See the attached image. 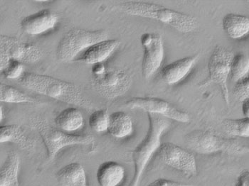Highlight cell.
Returning <instances> with one entry per match:
<instances>
[{"label": "cell", "instance_id": "obj_1", "mask_svg": "<svg viewBox=\"0 0 249 186\" xmlns=\"http://www.w3.org/2000/svg\"><path fill=\"white\" fill-rule=\"evenodd\" d=\"M18 82L29 90L61 102L88 110L93 109L91 101L84 95L78 86L72 83L49 75L34 73H24L23 76L18 80Z\"/></svg>", "mask_w": 249, "mask_h": 186}, {"label": "cell", "instance_id": "obj_2", "mask_svg": "<svg viewBox=\"0 0 249 186\" xmlns=\"http://www.w3.org/2000/svg\"><path fill=\"white\" fill-rule=\"evenodd\" d=\"M115 7L127 15L159 21L181 33H191L198 27L197 20L192 15L153 3L128 0L121 1Z\"/></svg>", "mask_w": 249, "mask_h": 186}, {"label": "cell", "instance_id": "obj_3", "mask_svg": "<svg viewBox=\"0 0 249 186\" xmlns=\"http://www.w3.org/2000/svg\"><path fill=\"white\" fill-rule=\"evenodd\" d=\"M149 130L145 138L133 152L134 174L128 186H139L144 169L150 162L154 153L160 149L163 134L170 127L168 119L160 115L147 114Z\"/></svg>", "mask_w": 249, "mask_h": 186}, {"label": "cell", "instance_id": "obj_4", "mask_svg": "<svg viewBox=\"0 0 249 186\" xmlns=\"http://www.w3.org/2000/svg\"><path fill=\"white\" fill-rule=\"evenodd\" d=\"M31 126L37 130L47 149V158L52 161L61 149L69 146L87 145L94 141L92 135H76L52 127L41 115L32 116L29 119Z\"/></svg>", "mask_w": 249, "mask_h": 186}, {"label": "cell", "instance_id": "obj_5", "mask_svg": "<svg viewBox=\"0 0 249 186\" xmlns=\"http://www.w3.org/2000/svg\"><path fill=\"white\" fill-rule=\"evenodd\" d=\"M185 142L189 148L200 154H213L218 152L231 155L249 153V147L243 145L237 140L221 137L210 130L192 131L186 135Z\"/></svg>", "mask_w": 249, "mask_h": 186}, {"label": "cell", "instance_id": "obj_6", "mask_svg": "<svg viewBox=\"0 0 249 186\" xmlns=\"http://www.w3.org/2000/svg\"><path fill=\"white\" fill-rule=\"evenodd\" d=\"M107 37L108 33L104 29H71L60 40L56 56L60 61L70 62L83 51H87L97 43L107 40Z\"/></svg>", "mask_w": 249, "mask_h": 186}, {"label": "cell", "instance_id": "obj_7", "mask_svg": "<svg viewBox=\"0 0 249 186\" xmlns=\"http://www.w3.org/2000/svg\"><path fill=\"white\" fill-rule=\"evenodd\" d=\"M234 53L227 48L217 45L209 58L207 69L208 78L204 85L213 83L217 85L226 104H230L228 79L230 78L231 64Z\"/></svg>", "mask_w": 249, "mask_h": 186}, {"label": "cell", "instance_id": "obj_8", "mask_svg": "<svg viewBox=\"0 0 249 186\" xmlns=\"http://www.w3.org/2000/svg\"><path fill=\"white\" fill-rule=\"evenodd\" d=\"M0 43L1 72L5 68L10 60L34 64L42 58V50L35 44H29L18 38L7 36H1Z\"/></svg>", "mask_w": 249, "mask_h": 186}, {"label": "cell", "instance_id": "obj_9", "mask_svg": "<svg viewBox=\"0 0 249 186\" xmlns=\"http://www.w3.org/2000/svg\"><path fill=\"white\" fill-rule=\"evenodd\" d=\"M126 106L131 110H142L147 114L160 115L167 119L180 123L190 122V115L177 108L171 103L155 97H136L129 100Z\"/></svg>", "mask_w": 249, "mask_h": 186}, {"label": "cell", "instance_id": "obj_10", "mask_svg": "<svg viewBox=\"0 0 249 186\" xmlns=\"http://www.w3.org/2000/svg\"><path fill=\"white\" fill-rule=\"evenodd\" d=\"M133 78L127 72L119 69L106 70L101 76L92 77L91 83L95 90L107 99L122 96L131 87Z\"/></svg>", "mask_w": 249, "mask_h": 186}, {"label": "cell", "instance_id": "obj_11", "mask_svg": "<svg viewBox=\"0 0 249 186\" xmlns=\"http://www.w3.org/2000/svg\"><path fill=\"white\" fill-rule=\"evenodd\" d=\"M158 150L160 157L166 165L181 172L187 178H193L197 175L195 156L187 149L174 143L164 142Z\"/></svg>", "mask_w": 249, "mask_h": 186}, {"label": "cell", "instance_id": "obj_12", "mask_svg": "<svg viewBox=\"0 0 249 186\" xmlns=\"http://www.w3.org/2000/svg\"><path fill=\"white\" fill-rule=\"evenodd\" d=\"M141 43L144 48L142 73L145 79H150L159 70L164 58V41L159 34L144 33Z\"/></svg>", "mask_w": 249, "mask_h": 186}, {"label": "cell", "instance_id": "obj_13", "mask_svg": "<svg viewBox=\"0 0 249 186\" xmlns=\"http://www.w3.org/2000/svg\"><path fill=\"white\" fill-rule=\"evenodd\" d=\"M58 20V15L54 12L43 10L24 18L21 21V27L26 33L35 36L54 28Z\"/></svg>", "mask_w": 249, "mask_h": 186}, {"label": "cell", "instance_id": "obj_14", "mask_svg": "<svg viewBox=\"0 0 249 186\" xmlns=\"http://www.w3.org/2000/svg\"><path fill=\"white\" fill-rule=\"evenodd\" d=\"M197 58V56H187L167 64L162 70L163 81L169 85L180 82L191 71Z\"/></svg>", "mask_w": 249, "mask_h": 186}, {"label": "cell", "instance_id": "obj_15", "mask_svg": "<svg viewBox=\"0 0 249 186\" xmlns=\"http://www.w3.org/2000/svg\"><path fill=\"white\" fill-rule=\"evenodd\" d=\"M119 44L120 41L117 39H107L97 43L85 51L76 61L92 65L103 63L114 53Z\"/></svg>", "mask_w": 249, "mask_h": 186}, {"label": "cell", "instance_id": "obj_16", "mask_svg": "<svg viewBox=\"0 0 249 186\" xmlns=\"http://www.w3.org/2000/svg\"><path fill=\"white\" fill-rule=\"evenodd\" d=\"M0 142L14 143L29 152L35 150L36 141L29 137L21 127L16 124L0 127Z\"/></svg>", "mask_w": 249, "mask_h": 186}, {"label": "cell", "instance_id": "obj_17", "mask_svg": "<svg viewBox=\"0 0 249 186\" xmlns=\"http://www.w3.org/2000/svg\"><path fill=\"white\" fill-rule=\"evenodd\" d=\"M124 168L115 161H106L98 167L96 178L100 186H118L124 181Z\"/></svg>", "mask_w": 249, "mask_h": 186}, {"label": "cell", "instance_id": "obj_18", "mask_svg": "<svg viewBox=\"0 0 249 186\" xmlns=\"http://www.w3.org/2000/svg\"><path fill=\"white\" fill-rule=\"evenodd\" d=\"M222 27L229 37L241 39L249 34V18L239 14H227L223 18Z\"/></svg>", "mask_w": 249, "mask_h": 186}, {"label": "cell", "instance_id": "obj_19", "mask_svg": "<svg viewBox=\"0 0 249 186\" xmlns=\"http://www.w3.org/2000/svg\"><path fill=\"white\" fill-rule=\"evenodd\" d=\"M56 178L61 186H87L85 170L78 163H71L60 169Z\"/></svg>", "mask_w": 249, "mask_h": 186}, {"label": "cell", "instance_id": "obj_20", "mask_svg": "<svg viewBox=\"0 0 249 186\" xmlns=\"http://www.w3.org/2000/svg\"><path fill=\"white\" fill-rule=\"evenodd\" d=\"M20 158L16 152H9L0 169V186H22L18 179Z\"/></svg>", "mask_w": 249, "mask_h": 186}, {"label": "cell", "instance_id": "obj_21", "mask_svg": "<svg viewBox=\"0 0 249 186\" xmlns=\"http://www.w3.org/2000/svg\"><path fill=\"white\" fill-rule=\"evenodd\" d=\"M133 131V121L130 115L122 111L110 114L107 132L112 136L123 139L130 136Z\"/></svg>", "mask_w": 249, "mask_h": 186}, {"label": "cell", "instance_id": "obj_22", "mask_svg": "<svg viewBox=\"0 0 249 186\" xmlns=\"http://www.w3.org/2000/svg\"><path fill=\"white\" fill-rule=\"evenodd\" d=\"M55 122L60 130L67 132H74L82 127L84 117L78 109L70 107L60 112Z\"/></svg>", "mask_w": 249, "mask_h": 186}, {"label": "cell", "instance_id": "obj_23", "mask_svg": "<svg viewBox=\"0 0 249 186\" xmlns=\"http://www.w3.org/2000/svg\"><path fill=\"white\" fill-rule=\"evenodd\" d=\"M0 101L6 103H29V104H39L40 101L36 98L30 96L21 92L13 86L9 85L0 84Z\"/></svg>", "mask_w": 249, "mask_h": 186}, {"label": "cell", "instance_id": "obj_24", "mask_svg": "<svg viewBox=\"0 0 249 186\" xmlns=\"http://www.w3.org/2000/svg\"><path fill=\"white\" fill-rule=\"evenodd\" d=\"M224 132L230 136L249 138V119H227L221 123Z\"/></svg>", "mask_w": 249, "mask_h": 186}, {"label": "cell", "instance_id": "obj_25", "mask_svg": "<svg viewBox=\"0 0 249 186\" xmlns=\"http://www.w3.org/2000/svg\"><path fill=\"white\" fill-rule=\"evenodd\" d=\"M249 73V57L244 53L234 55L231 64L230 79L239 82Z\"/></svg>", "mask_w": 249, "mask_h": 186}, {"label": "cell", "instance_id": "obj_26", "mask_svg": "<svg viewBox=\"0 0 249 186\" xmlns=\"http://www.w3.org/2000/svg\"><path fill=\"white\" fill-rule=\"evenodd\" d=\"M110 115L104 110H96L89 118V125L96 132H104L108 130Z\"/></svg>", "mask_w": 249, "mask_h": 186}, {"label": "cell", "instance_id": "obj_27", "mask_svg": "<svg viewBox=\"0 0 249 186\" xmlns=\"http://www.w3.org/2000/svg\"><path fill=\"white\" fill-rule=\"evenodd\" d=\"M23 63L15 60H10L5 68L1 71L7 79H18L24 74Z\"/></svg>", "mask_w": 249, "mask_h": 186}, {"label": "cell", "instance_id": "obj_28", "mask_svg": "<svg viewBox=\"0 0 249 186\" xmlns=\"http://www.w3.org/2000/svg\"><path fill=\"white\" fill-rule=\"evenodd\" d=\"M233 95L236 99L242 102L249 98V73L233 87Z\"/></svg>", "mask_w": 249, "mask_h": 186}, {"label": "cell", "instance_id": "obj_29", "mask_svg": "<svg viewBox=\"0 0 249 186\" xmlns=\"http://www.w3.org/2000/svg\"><path fill=\"white\" fill-rule=\"evenodd\" d=\"M147 186H192L190 184H186L179 181L173 180L165 179V178H158L150 183Z\"/></svg>", "mask_w": 249, "mask_h": 186}, {"label": "cell", "instance_id": "obj_30", "mask_svg": "<svg viewBox=\"0 0 249 186\" xmlns=\"http://www.w3.org/2000/svg\"><path fill=\"white\" fill-rule=\"evenodd\" d=\"M236 186H249V170H244L240 173Z\"/></svg>", "mask_w": 249, "mask_h": 186}, {"label": "cell", "instance_id": "obj_31", "mask_svg": "<svg viewBox=\"0 0 249 186\" xmlns=\"http://www.w3.org/2000/svg\"><path fill=\"white\" fill-rule=\"evenodd\" d=\"M106 70H107L103 63L94 64L92 67V74L95 77L101 76L106 73Z\"/></svg>", "mask_w": 249, "mask_h": 186}, {"label": "cell", "instance_id": "obj_32", "mask_svg": "<svg viewBox=\"0 0 249 186\" xmlns=\"http://www.w3.org/2000/svg\"><path fill=\"white\" fill-rule=\"evenodd\" d=\"M242 112L244 117L249 119V98L242 101Z\"/></svg>", "mask_w": 249, "mask_h": 186}, {"label": "cell", "instance_id": "obj_33", "mask_svg": "<svg viewBox=\"0 0 249 186\" xmlns=\"http://www.w3.org/2000/svg\"><path fill=\"white\" fill-rule=\"evenodd\" d=\"M4 112H3L2 107H0V121H2L3 119H4V117L3 116Z\"/></svg>", "mask_w": 249, "mask_h": 186}]
</instances>
